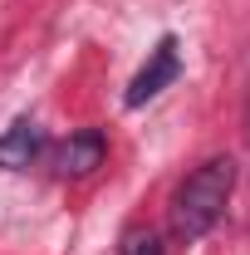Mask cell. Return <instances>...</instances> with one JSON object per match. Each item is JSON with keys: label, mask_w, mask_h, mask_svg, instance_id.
I'll use <instances>...</instances> for the list:
<instances>
[{"label": "cell", "mask_w": 250, "mask_h": 255, "mask_svg": "<svg viewBox=\"0 0 250 255\" xmlns=\"http://www.w3.org/2000/svg\"><path fill=\"white\" fill-rule=\"evenodd\" d=\"M118 255H167V251H162V241H157L152 226H127Z\"/></svg>", "instance_id": "obj_5"}, {"label": "cell", "mask_w": 250, "mask_h": 255, "mask_svg": "<svg viewBox=\"0 0 250 255\" xmlns=\"http://www.w3.org/2000/svg\"><path fill=\"white\" fill-rule=\"evenodd\" d=\"M177 74H182V44H177V34H162V39H157V49L147 54V64L132 74L123 103H127V108L152 103L162 89H172V84H177Z\"/></svg>", "instance_id": "obj_2"}, {"label": "cell", "mask_w": 250, "mask_h": 255, "mask_svg": "<svg viewBox=\"0 0 250 255\" xmlns=\"http://www.w3.org/2000/svg\"><path fill=\"white\" fill-rule=\"evenodd\" d=\"M103 157H108L103 132H98V128H79V132H69V142L59 147L54 172H59V177H89V172L103 167Z\"/></svg>", "instance_id": "obj_3"}, {"label": "cell", "mask_w": 250, "mask_h": 255, "mask_svg": "<svg viewBox=\"0 0 250 255\" xmlns=\"http://www.w3.org/2000/svg\"><path fill=\"white\" fill-rule=\"evenodd\" d=\"M236 191V162L231 157H206L172 196V236L177 241H201L211 226L226 216Z\"/></svg>", "instance_id": "obj_1"}, {"label": "cell", "mask_w": 250, "mask_h": 255, "mask_svg": "<svg viewBox=\"0 0 250 255\" xmlns=\"http://www.w3.org/2000/svg\"><path fill=\"white\" fill-rule=\"evenodd\" d=\"M39 152H44V128L30 123V118H20V123H10L0 132V167L20 172V167H30Z\"/></svg>", "instance_id": "obj_4"}]
</instances>
